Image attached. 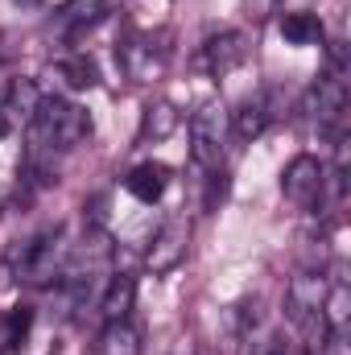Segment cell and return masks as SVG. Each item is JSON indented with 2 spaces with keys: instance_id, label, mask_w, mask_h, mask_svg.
Instances as JSON below:
<instances>
[{
  "instance_id": "obj_2",
  "label": "cell",
  "mask_w": 351,
  "mask_h": 355,
  "mask_svg": "<svg viewBox=\"0 0 351 355\" xmlns=\"http://www.w3.org/2000/svg\"><path fill=\"white\" fill-rule=\"evenodd\" d=\"M67 257H71L67 232L54 223V227H46L42 236H33V240L17 252L12 272H17V281H21V285L50 289V285H58V281H62V272H67Z\"/></svg>"
},
{
  "instance_id": "obj_1",
  "label": "cell",
  "mask_w": 351,
  "mask_h": 355,
  "mask_svg": "<svg viewBox=\"0 0 351 355\" xmlns=\"http://www.w3.org/2000/svg\"><path fill=\"white\" fill-rule=\"evenodd\" d=\"M91 141V116L71 99H46L29 120V157L67 153Z\"/></svg>"
},
{
  "instance_id": "obj_20",
  "label": "cell",
  "mask_w": 351,
  "mask_h": 355,
  "mask_svg": "<svg viewBox=\"0 0 351 355\" xmlns=\"http://www.w3.org/2000/svg\"><path fill=\"white\" fill-rule=\"evenodd\" d=\"M244 12L261 25V21H268V17L277 12V0H244Z\"/></svg>"
},
{
  "instance_id": "obj_17",
  "label": "cell",
  "mask_w": 351,
  "mask_h": 355,
  "mask_svg": "<svg viewBox=\"0 0 351 355\" xmlns=\"http://www.w3.org/2000/svg\"><path fill=\"white\" fill-rule=\"evenodd\" d=\"M99 355H141V331L124 318V322H103V335L95 343Z\"/></svg>"
},
{
  "instance_id": "obj_6",
  "label": "cell",
  "mask_w": 351,
  "mask_h": 355,
  "mask_svg": "<svg viewBox=\"0 0 351 355\" xmlns=\"http://www.w3.org/2000/svg\"><path fill=\"white\" fill-rule=\"evenodd\" d=\"M248 54H252L248 37L232 29V33H219V37H207V42H203V50H198V67H203L211 79H223V75L240 71V67L248 62Z\"/></svg>"
},
{
  "instance_id": "obj_9",
  "label": "cell",
  "mask_w": 351,
  "mask_h": 355,
  "mask_svg": "<svg viewBox=\"0 0 351 355\" xmlns=\"http://www.w3.org/2000/svg\"><path fill=\"white\" fill-rule=\"evenodd\" d=\"M186 244H190V223H186V215H174L153 236V248H149L145 265L153 268V272H174L186 261Z\"/></svg>"
},
{
  "instance_id": "obj_14",
  "label": "cell",
  "mask_w": 351,
  "mask_h": 355,
  "mask_svg": "<svg viewBox=\"0 0 351 355\" xmlns=\"http://www.w3.org/2000/svg\"><path fill=\"white\" fill-rule=\"evenodd\" d=\"M46 103V95H42V87H37V79H12L8 83V91H4V116H8V124L12 120H33L37 116V107Z\"/></svg>"
},
{
  "instance_id": "obj_11",
  "label": "cell",
  "mask_w": 351,
  "mask_h": 355,
  "mask_svg": "<svg viewBox=\"0 0 351 355\" xmlns=\"http://www.w3.org/2000/svg\"><path fill=\"white\" fill-rule=\"evenodd\" d=\"M232 116V132L240 137V141H257L264 137V128L273 124V103H268V91H257V95H248L236 112H228Z\"/></svg>"
},
{
  "instance_id": "obj_5",
  "label": "cell",
  "mask_w": 351,
  "mask_h": 355,
  "mask_svg": "<svg viewBox=\"0 0 351 355\" xmlns=\"http://www.w3.org/2000/svg\"><path fill=\"white\" fill-rule=\"evenodd\" d=\"M323 297H327V272H323V268H302V272H293L289 285H285V314H289V322H298V327L318 322Z\"/></svg>"
},
{
  "instance_id": "obj_12",
  "label": "cell",
  "mask_w": 351,
  "mask_h": 355,
  "mask_svg": "<svg viewBox=\"0 0 351 355\" xmlns=\"http://www.w3.org/2000/svg\"><path fill=\"white\" fill-rule=\"evenodd\" d=\"M137 306V277L132 272H116L99 297V318L103 322H124Z\"/></svg>"
},
{
  "instance_id": "obj_3",
  "label": "cell",
  "mask_w": 351,
  "mask_h": 355,
  "mask_svg": "<svg viewBox=\"0 0 351 355\" xmlns=\"http://www.w3.org/2000/svg\"><path fill=\"white\" fill-rule=\"evenodd\" d=\"M228 132H232V116L219 99L198 103V112L190 116V162L198 170H219L223 166V149H228Z\"/></svg>"
},
{
  "instance_id": "obj_8",
  "label": "cell",
  "mask_w": 351,
  "mask_h": 355,
  "mask_svg": "<svg viewBox=\"0 0 351 355\" xmlns=\"http://www.w3.org/2000/svg\"><path fill=\"white\" fill-rule=\"evenodd\" d=\"M112 12H120V0H67L54 17H50V29L62 33V37H79L95 25H103Z\"/></svg>"
},
{
  "instance_id": "obj_22",
  "label": "cell",
  "mask_w": 351,
  "mask_h": 355,
  "mask_svg": "<svg viewBox=\"0 0 351 355\" xmlns=\"http://www.w3.org/2000/svg\"><path fill=\"white\" fill-rule=\"evenodd\" d=\"M17 4H21V8H33V4H42V0H17Z\"/></svg>"
},
{
  "instance_id": "obj_18",
  "label": "cell",
  "mask_w": 351,
  "mask_h": 355,
  "mask_svg": "<svg viewBox=\"0 0 351 355\" xmlns=\"http://www.w3.org/2000/svg\"><path fill=\"white\" fill-rule=\"evenodd\" d=\"M58 75L67 79V87H75V91H91L99 83V67H95L91 54H71V58H62V62H58Z\"/></svg>"
},
{
  "instance_id": "obj_16",
  "label": "cell",
  "mask_w": 351,
  "mask_h": 355,
  "mask_svg": "<svg viewBox=\"0 0 351 355\" xmlns=\"http://www.w3.org/2000/svg\"><path fill=\"white\" fill-rule=\"evenodd\" d=\"M178 124H182V112H178L174 103L157 99V103H149L145 116H141V141H170L178 132Z\"/></svg>"
},
{
  "instance_id": "obj_19",
  "label": "cell",
  "mask_w": 351,
  "mask_h": 355,
  "mask_svg": "<svg viewBox=\"0 0 351 355\" xmlns=\"http://www.w3.org/2000/svg\"><path fill=\"white\" fill-rule=\"evenodd\" d=\"M29 327H33V306H17V310H8V318H4V331H0V343L12 352V347H21L25 343V335H29Z\"/></svg>"
},
{
  "instance_id": "obj_4",
  "label": "cell",
  "mask_w": 351,
  "mask_h": 355,
  "mask_svg": "<svg viewBox=\"0 0 351 355\" xmlns=\"http://www.w3.org/2000/svg\"><path fill=\"white\" fill-rule=\"evenodd\" d=\"M281 194L298 207V211H318L327 198V166L310 153H298L285 170H281Z\"/></svg>"
},
{
  "instance_id": "obj_7",
  "label": "cell",
  "mask_w": 351,
  "mask_h": 355,
  "mask_svg": "<svg viewBox=\"0 0 351 355\" xmlns=\"http://www.w3.org/2000/svg\"><path fill=\"white\" fill-rule=\"evenodd\" d=\"M116 58H120V67H124V75H128L132 83H153V79H162V71H166V46L153 50V37H145V33L124 37L120 50H116Z\"/></svg>"
},
{
  "instance_id": "obj_21",
  "label": "cell",
  "mask_w": 351,
  "mask_h": 355,
  "mask_svg": "<svg viewBox=\"0 0 351 355\" xmlns=\"http://www.w3.org/2000/svg\"><path fill=\"white\" fill-rule=\"evenodd\" d=\"M8 128H12V124H8V116H4V107H0V137H4Z\"/></svg>"
},
{
  "instance_id": "obj_13",
  "label": "cell",
  "mask_w": 351,
  "mask_h": 355,
  "mask_svg": "<svg viewBox=\"0 0 351 355\" xmlns=\"http://www.w3.org/2000/svg\"><path fill=\"white\" fill-rule=\"evenodd\" d=\"M318 327L327 335H348L351 327V289L343 277H335V285H327V297H323V310H318Z\"/></svg>"
},
{
  "instance_id": "obj_10",
  "label": "cell",
  "mask_w": 351,
  "mask_h": 355,
  "mask_svg": "<svg viewBox=\"0 0 351 355\" xmlns=\"http://www.w3.org/2000/svg\"><path fill=\"white\" fill-rule=\"evenodd\" d=\"M170 178H174V170H170L166 162H141V166H132V170H128V178H124V190H128L137 202L153 207V202L170 190Z\"/></svg>"
},
{
  "instance_id": "obj_15",
  "label": "cell",
  "mask_w": 351,
  "mask_h": 355,
  "mask_svg": "<svg viewBox=\"0 0 351 355\" xmlns=\"http://www.w3.org/2000/svg\"><path fill=\"white\" fill-rule=\"evenodd\" d=\"M281 37L289 46H323V21H318V12H306V8L281 12Z\"/></svg>"
}]
</instances>
